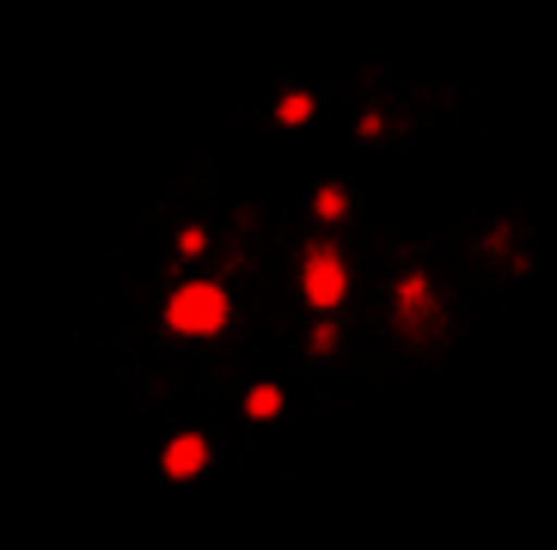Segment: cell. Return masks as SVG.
<instances>
[{"mask_svg": "<svg viewBox=\"0 0 557 550\" xmlns=\"http://www.w3.org/2000/svg\"><path fill=\"white\" fill-rule=\"evenodd\" d=\"M165 324L178 337H214L227 324V288L221 282H184L172 300H165Z\"/></svg>", "mask_w": 557, "mask_h": 550, "instance_id": "1", "label": "cell"}, {"mask_svg": "<svg viewBox=\"0 0 557 550\" xmlns=\"http://www.w3.org/2000/svg\"><path fill=\"white\" fill-rule=\"evenodd\" d=\"M344 288H349L344 258H337L331 245H312L307 263H300V293H307L312 307H337V300H344Z\"/></svg>", "mask_w": 557, "mask_h": 550, "instance_id": "2", "label": "cell"}, {"mask_svg": "<svg viewBox=\"0 0 557 550\" xmlns=\"http://www.w3.org/2000/svg\"><path fill=\"white\" fill-rule=\"evenodd\" d=\"M160 465H165V477H178V484H184V477H197V471L209 465V440H202V435H178L160 453Z\"/></svg>", "mask_w": 557, "mask_h": 550, "instance_id": "3", "label": "cell"}, {"mask_svg": "<svg viewBox=\"0 0 557 550\" xmlns=\"http://www.w3.org/2000/svg\"><path fill=\"white\" fill-rule=\"evenodd\" d=\"M276 116L288 123V129H295V123H307V116H312V98H307V92H288V98L276 104Z\"/></svg>", "mask_w": 557, "mask_h": 550, "instance_id": "4", "label": "cell"}, {"mask_svg": "<svg viewBox=\"0 0 557 550\" xmlns=\"http://www.w3.org/2000/svg\"><path fill=\"white\" fill-rule=\"evenodd\" d=\"M246 410H251V416H276V410H282V391L276 386H258V391H251V398H246Z\"/></svg>", "mask_w": 557, "mask_h": 550, "instance_id": "5", "label": "cell"}, {"mask_svg": "<svg viewBox=\"0 0 557 550\" xmlns=\"http://www.w3.org/2000/svg\"><path fill=\"white\" fill-rule=\"evenodd\" d=\"M319 221H344V190H337V184L319 190Z\"/></svg>", "mask_w": 557, "mask_h": 550, "instance_id": "6", "label": "cell"}, {"mask_svg": "<svg viewBox=\"0 0 557 550\" xmlns=\"http://www.w3.org/2000/svg\"><path fill=\"white\" fill-rule=\"evenodd\" d=\"M202 245H209V233H202V227H184V239H178V251H184V258H197Z\"/></svg>", "mask_w": 557, "mask_h": 550, "instance_id": "7", "label": "cell"}, {"mask_svg": "<svg viewBox=\"0 0 557 550\" xmlns=\"http://www.w3.org/2000/svg\"><path fill=\"white\" fill-rule=\"evenodd\" d=\"M312 349H319V355H331V349H337V330H331V324H319V330H312Z\"/></svg>", "mask_w": 557, "mask_h": 550, "instance_id": "8", "label": "cell"}]
</instances>
